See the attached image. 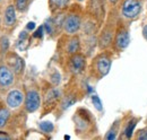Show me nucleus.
I'll list each match as a JSON object with an SVG mask.
<instances>
[{
  "instance_id": "obj_33",
  "label": "nucleus",
  "mask_w": 147,
  "mask_h": 140,
  "mask_svg": "<svg viewBox=\"0 0 147 140\" xmlns=\"http://www.w3.org/2000/svg\"><path fill=\"white\" fill-rule=\"evenodd\" d=\"M108 1L110 2V5L114 6V5H117V3H118V1H119V0H108Z\"/></svg>"
},
{
  "instance_id": "obj_7",
  "label": "nucleus",
  "mask_w": 147,
  "mask_h": 140,
  "mask_svg": "<svg viewBox=\"0 0 147 140\" xmlns=\"http://www.w3.org/2000/svg\"><path fill=\"white\" fill-rule=\"evenodd\" d=\"M41 106V94L38 89L32 87L27 89L25 93V102H24V107L27 113H34Z\"/></svg>"
},
{
  "instance_id": "obj_9",
  "label": "nucleus",
  "mask_w": 147,
  "mask_h": 140,
  "mask_svg": "<svg viewBox=\"0 0 147 140\" xmlns=\"http://www.w3.org/2000/svg\"><path fill=\"white\" fill-rule=\"evenodd\" d=\"M25 102V94L17 88H14L9 90V93L6 96V104L9 108L16 110L20 107Z\"/></svg>"
},
{
  "instance_id": "obj_18",
  "label": "nucleus",
  "mask_w": 147,
  "mask_h": 140,
  "mask_svg": "<svg viewBox=\"0 0 147 140\" xmlns=\"http://www.w3.org/2000/svg\"><path fill=\"white\" fill-rule=\"evenodd\" d=\"M120 127H121V120L118 119V120H115L114 122L112 123L111 128L108 130V132L104 136V139H108V140L117 139L118 138V133L120 131Z\"/></svg>"
},
{
  "instance_id": "obj_20",
  "label": "nucleus",
  "mask_w": 147,
  "mask_h": 140,
  "mask_svg": "<svg viewBox=\"0 0 147 140\" xmlns=\"http://www.w3.org/2000/svg\"><path fill=\"white\" fill-rule=\"evenodd\" d=\"M10 119V111L7 107H1L0 108V129L3 128Z\"/></svg>"
},
{
  "instance_id": "obj_11",
  "label": "nucleus",
  "mask_w": 147,
  "mask_h": 140,
  "mask_svg": "<svg viewBox=\"0 0 147 140\" xmlns=\"http://www.w3.org/2000/svg\"><path fill=\"white\" fill-rule=\"evenodd\" d=\"M15 83V72L6 65L0 66V88L7 89Z\"/></svg>"
},
{
  "instance_id": "obj_22",
  "label": "nucleus",
  "mask_w": 147,
  "mask_h": 140,
  "mask_svg": "<svg viewBox=\"0 0 147 140\" xmlns=\"http://www.w3.org/2000/svg\"><path fill=\"white\" fill-rule=\"evenodd\" d=\"M38 129L43 133H51L55 130V124L51 121H42L38 123Z\"/></svg>"
},
{
  "instance_id": "obj_28",
  "label": "nucleus",
  "mask_w": 147,
  "mask_h": 140,
  "mask_svg": "<svg viewBox=\"0 0 147 140\" xmlns=\"http://www.w3.org/2000/svg\"><path fill=\"white\" fill-rule=\"evenodd\" d=\"M44 31H45L44 30V26H40L36 31H35V33L33 34V37L34 38H42L43 34H44Z\"/></svg>"
},
{
  "instance_id": "obj_25",
  "label": "nucleus",
  "mask_w": 147,
  "mask_h": 140,
  "mask_svg": "<svg viewBox=\"0 0 147 140\" xmlns=\"http://www.w3.org/2000/svg\"><path fill=\"white\" fill-rule=\"evenodd\" d=\"M132 138L136 140H147V127L144 129H140L139 131H137L136 135Z\"/></svg>"
},
{
  "instance_id": "obj_14",
  "label": "nucleus",
  "mask_w": 147,
  "mask_h": 140,
  "mask_svg": "<svg viewBox=\"0 0 147 140\" xmlns=\"http://www.w3.org/2000/svg\"><path fill=\"white\" fill-rule=\"evenodd\" d=\"M138 122H139V118L130 116L128 120L125 122L123 129H122V137H120V139H122V138L131 139L134 137V131H135V128H136Z\"/></svg>"
},
{
  "instance_id": "obj_30",
  "label": "nucleus",
  "mask_w": 147,
  "mask_h": 140,
  "mask_svg": "<svg viewBox=\"0 0 147 140\" xmlns=\"http://www.w3.org/2000/svg\"><path fill=\"white\" fill-rule=\"evenodd\" d=\"M27 37H28V33L26 31L20 32V34H19V41H25Z\"/></svg>"
},
{
  "instance_id": "obj_26",
  "label": "nucleus",
  "mask_w": 147,
  "mask_h": 140,
  "mask_svg": "<svg viewBox=\"0 0 147 140\" xmlns=\"http://www.w3.org/2000/svg\"><path fill=\"white\" fill-rule=\"evenodd\" d=\"M8 48H9V40H8L7 36H2L0 38V49H1V52L3 53L7 52Z\"/></svg>"
},
{
  "instance_id": "obj_32",
  "label": "nucleus",
  "mask_w": 147,
  "mask_h": 140,
  "mask_svg": "<svg viewBox=\"0 0 147 140\" xmlns=\"http://www.w3.org/2000/svg\"><path fill=\"white\" fill-rule=\"evenodd\" d=\"M142 33H143V36H144V38L147 41V24L143 27V31H142Z\"/></svg>"
},
{
  "instance_id": "obj_2",
  "label": "nucleus",
  "mask_w": 147,
  "mask_h": 140,
  "mask_svg": "<svg viewBox=\"0 0 147 140\" xmlns=\"http://www.w3.org/2000/svg\"><path fill=\"white\" fill-rule=\"evenodd\" d=\"M112 65V58L109 52H102L97 54L92 61L91 69L96 79H101L109 73Z\"/></svg>"
},
{
  "instance_id": "obj_19",
  "label": "nucleus",
  "mask_w": 147,
  "mask_h": 140,
  "mask_svg": "<svg viewBox=\"0 0 147 140\" xmlns=\"http://www.w3.org/2000/svg\"><path fill=\"white\" fill-rule=\"evenodd\" d=\"M70 3V0H49V8L52 13L66 9Z\"/></svg>"
},
{
  "instance_id": "obj_5",
  "label": "nucleus",
  "mask_w": 147,
  "mask_h": 140,
  "mask_svg": "<svg viewBox=\"0 0 147 140\" xmlns=\"http://www.w3.org/2000/svg\"><path fill=\"white\" fill-rule=\"evenodd\" d=\"M75 127L77 132H86L90 128H92L94 124V119L90 111L85 108H79L76 112V115L74 116Z\"/></svg>"
},
{
  "instance_id": "obj_29",
  "label": "nucleus",
  "mask_w": 147,
  "mask_h": 140,
  "mask_svg": "<svg viewBox=\"0 0 147 140\" xmlns=\"http://www.w3.org/2000/svg\"><path fill=\"white\" fill-rule=\"evenodd\" d=\"M9 140L11 139V137L7 133V132H3V131H0V140Z\"/></svg>"
},
{
  "instance_id": "obj_23",
  "label": "nucleus",
  "mask_w": 147,
  "mask_h": 140,
  "mask_svg": "<svg viewBox=\"0 0 147 140\" xmlns=\"http://www.w3.org/2000/svg\"><path fill=\"white\" fill-rule=\"evenodd\" d=\"M30 5V0H15V7L19 13H24L27 10Z\"/></svg>"
},
{
  "instance_id": "obj_4",
  "label": "nucleus",
  "mask_w": 147,
  "mask_h": 140,
  "mask_svg": "<svg viewBox=\"0 0 147 140\" xmlns=\"http://www.w3.org/2000/svg\"><path fill=\"white\" fill-rule=\"evenodd\" d=\"M143 10L142 0H123L120 6V17L123 20H135Z\"/></svg>"
},
{
  "instance_id": "obj_12",
  "label": "nucleus",
  "mask_w": 147,
  "mask_h": 140,
  "mask_svg": "<svg viewBox=\"0 0 147 140\" xmlns=\"http://www.w3.org/2000/svg\"><path fill=\"white\" fill-rule=\"evenodd\" d=\"M88 13L93 18L101 20L104 17L105 8H104V0H90L88 1Z\"/></svg>"
},
{
  "instance_id": "obj_16",
  "label": "nucleus",
  "mask_w": 147,
  "mask_h": 140,
  "mask_svg": "<svg viewBox=\"0 0 147 140\" xmlns=\"http://www.w3.org/2000/svg\"><path fill=\"white\" fill-rule=\"evenodd\" d=\"M76 102H77V96H76V94L70 93V94H68V95H65V96H62L61 101L59 102V110H60L61 112H63V111H66L67 108H69L71 105L75 104Z\"/></svg>"
},
{
  "instance_id": "obj_15",
  "label": "nucleus",
  "mask_w": 147,
  "mask_h": 140,
  "mask_svg": "<svg viewBox=\"0 0 147 140\" xmlns=\"http://www.w3.org/2000/svg\"><path fill=\"white\" fill-rule=\"evenodd\" d=\"M82 48V43H80V38L77 35H71V37L68 40V43L66 45V52L69 55H73L75 53H78L80 51Z\"/></svg>"
},
{
  "instance_id": "obj_34",
  "label": "nucleus",
  "mask_w": 147,
  "mask_h": 140,
  "mask_svg": "<svg viewBox=\"0 0 147 140\" xmlns=\"http://www.w3.org/2000/svg\"><path fill=\"white\" fill-rule=\"evenodd\" d=\"M77 1H83V0H77Z\"/></svg>"
},
{
  "instance_id": "obj_13",
  "label": "nucleus",
  "mask_w": 147,
  "mask_h": 140,
  "mask_svg": "<svg viewBox=\"0 0 147 140\" xmlns=\"http://www.w3.org/2000/svg\"><path fill=\"white\" fill-rule=\"evenodd\" d=\"M16 7L15 5L10 3L6 7L5 11H3V25L6 27H13L15 26L16 24V20H17V16H16Z\"/></svg>"
},
{
  "instance_id": "obj_31",
  "label": "nucleus",
  "mask_w": 147,
  "mask_h": 140,
  "mask_svg": "<svg viewBox=\"0 0 147 140\" xmlns=\"http://www.w3.org/2000/svg\"><path fill=\"white\" fill-rule=\"evenodd\" d=\"M35 28V23L34 22H30L27 25H26V30L27 31H33Z\"/></svg>"
},
{
  "instance_id": "obj_1",
  "label": "nucleus",
  "mask_w": 147,
  "mask_h": 140,
  "mask_svg": "<svg viewBox=\"0 0 147 140\" xmlns=\"http://www.w3.org/2000/svg\"><path fill=\"white\" fill-rule=\"evenodd\" d=\"M117 24H118V20L113 19L112 16H110L107 24L104 25V27L102 28L101 33L98 35V38H97V44H98L100 50H102V51L108 50L109 48H111L113 45Z\"/></svg>"
},
{
  "instance_id": "obj_3",
  "label": "nucleus",
  "mask_w": 147,
  "mask_h": 140,
  "mask_svg": "<svg viewBox=\"0 0 147 140\" xmlns=\"http://www.w3.org/2000/svg\"><path fill=\"white\" fill-rule=\"evenodd\" d=\"M130 43V34H129L128 26L125 24L123 19L118 20L117 28H115V34L113 40V45L112 48L117 52H122L128 48Z\"/></svg>"
},
{
  "instance_id": "obj_35",
  "label": "nucleus",
  "mask_w": 147,
  "mask_h": 140,
  "mask_svg": "<svg viewBox=\"0 0 147 140\" xmlns=\"http://www.w3.org/2000/svg\"><path fill=\"white\" fill-rule=\"evenodd\" d=\"M0 1H1V0H0Z\"/></svg>"
},
{
  "instance_id": "obj_17",
  "label": "nucleus",
  "mask_w": 147,
  "mask_h": 140,
  "mask_svg": "<svg viewBox=\"0 0 147 140\" xmlns=\"http://www.w3.org/2000/svg\"><path fill=\"white\" fill-rule=\"evenodd\" d=\"M10 68L15 72V75H17V76L23 75L24 69H25V62H24L23 58L14 54V61L10 63Z\"/></svg>"
},
{
  "instance_id": "obj_8",
  "label": "nucleus",
  "mask_w": 147,
  "mask_h": 140,
  "mask_svg": "<svg viewBox=\"0 0 147 140\" xmlns=\"http://www.w3.org/2000/svg\"><path fill=\"white\" fill-rule=\"evenodd\" d=\"M68 68L73 75H80L86 69V57L85 54L78 52L70 55L68 61Z\"/></svg>"
},
{
  "instance_id": "obj_21",
  "label": "nucleus",
  "mask_w": 147,
  "mask_h": 140,
  "mask_svg": "<svg viewBox=\"0 0 147 140\" xmlns=\"http://www.w3.org/2000/svg\"><path fill=\"white\" fill-rule=\"evenodd\" d=\"M43 26H44L45 33H48V34L51 35V36H53V34H55V32H57V30H58L57 26H55L53 18H49V19H47Z\"/></svg>"
},
{
  "instance_id": "obj_6",
  "label": "nucleus",
  "mask_w": 147,
  "mask_h": 140,
  "mask_svg": "<svg viewBox=\"0 0 147 140\" xmlns=\"http://www.w3.org/2000/svg\"><path fill=\"white\" fill-rule=\"evenodd\" d=\"M82 25V16L78 13H69L68 15H66L62 30L67 35H75L80 31Z\"/></svg>"
},
{
  "instance_id": "obj_27",
  "label": "nucleus",
  "mask_w": 147,
  "mask_h": 140,
  "mask_svg": "<svg viewBox=\"0 0 147 140\" xmlns=\"http://www.w3.org/2000/svg\"><path fill=\"white\" fill-rule=\"evenodd\" d=\"M92 103L94 104L95 108L97 111H102L103 110V106H102V102L100 100V97L97 95H92Z\"/></svg>"
},
{
  "instance_id": "obj_10",
  "label": "nucleus",
  "mask_w": 147,
  "mask_h": 140,
  "mask_svg": "<svg viewBox=\"0 0 147 140\" xmlns=\"http://www.w3.org/2000/svg\"><path fill=\"white\" fill-rule=\"evenodd\" d=\"M62 96H63V94H62L61 88H59L58 86L49 88V89L45 92L44 97H43L44 107H48V106H55V105L61 101Z\"/></svg>"
},
{
  "instance_id": "obj_24",
  "label": "nucleus",
  "mask_w": 147,
  "mask_h": 140,
  "mask_svg": "<svg viewBox=\"0 0 147 140\" xmlns=\"http://www.w3.org/2000/svg\"><path fill=\"white\" fill-rule=\"evenodd\" d=\"M50 81H51L52 85H55V86H58V85L60 84V81H61V76H60V73H59L58 70H53V71L50 73Z\"/></svg>"
}]
</instances>
